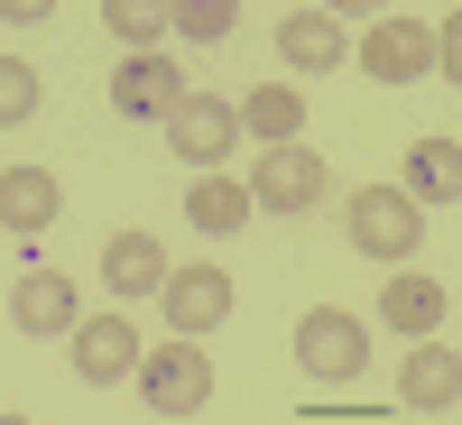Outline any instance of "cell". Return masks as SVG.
<instances>
[{
  "label": "cell",
  "mask_w": 462,
  "mask_h": 425,
  "mask_svg": "<svg viewBox=\"0 0 462 425\" xmlns=\"http://www.w3.org/2000/svg\"><path fill=\"white\" fill-rule=\"evenodd\" d=\"M65 342H74V379H93V389H111V379L139 370V324L130 315H84Z\"/></svg>",
  "instance_id": "8992f818"
},
{
  "label": "cell",
  "mask_w": 462,
  "mask_h": 425,
  "mask_svg": "<svg viewBox=\"0 0 462 425\" xmlns=\"http://www.w3.org/2000/svg\"><path fill=\"white\" fill-rule=\"evenodd\" d=\"M407 195L416 204H453L462 195V148L453 139H416L407 148Z\"/></svg>",
  "instance_id": "5bb4252c"
},
{
  "label": "cell",
  "mask_w": 462,
  "mask_h": 425,
  "mask_svg": "<svg viewBox=\"0 0 462 425\" xmlns=\"http://www.w3.org/2000/svg\"><path fill=\"white\" fill-rule=\"evenodd\" d=\"M158 278H167V250L148 231H111L102 241V287L111 296H158Z\"/></svg>",
  "instance_id": "7c38bea8"
},
{
  "label": "cell",
  "mask_w": 462,
  "mask_h": 425,
  "mask_svg": "<svg viewBox=\"0 0 462 425\" xmlns=\"http://www.w3.org/2000/svg\"><path fill=\"white\" fill-rule=\"evenodd\" d=\"M185 213H195V231H213V241H222V231H241V222H250V185H231L222 167H204V176H195V195H185Z\"/></svg>",
  "instance_id": "2e32d148"
},
{
  "label": "cell",
  "mask_w": 462,
  "mask_h": 425,
  "mask_svg": "<svg viewBox=\"0 0 462 425\" xmlns=\"http://www.w3.org/2000/svg\"><path fill=\"white\" fill-rule=\"evenodd\" d=\"M250 204H268V213H305V204H324V158L305 139H278V148H259V176H250Z\"/></svg>",
  "instance_id": "3957f363"
},
{
  "label": "cell",
  "mask_w": 462,
  "mask_h": 425,
  "mask_svg": "<svg viewBox=\"0 0 462 425\" xmlns=\"http://www.w3.org/2000/svg\"><path fill=\"white\" fill-rule=\"evenodd\" d=\"M102 19H111V37H130V47H158L167 0H102Z\"/></svg>",
  "instance_id": "ffe728a7"
},
{
  "label": "cell",
  "mask_w": 462,
  "mask_h": 425,
  "mask_svg": "<svg viewBox=\"0 0 462 425\" xmlns=\"http://www.w3.org/2000/svg\"><path fill=\"white\" fill-rule=\"evenodd\" d=\"M158 305H167L176 333H213V324L231 315V278H222V268H167V278H158Z\"/></svg>",
  "instance_id": "9c48e42d"
},
{
  "label": "cell",
  "mask_w": 462,
  "mask_h": 425,
  "mask_svg": "<svg viewBox=\"0 0 462 425\" xmlns=\"http://www.w3.org/2000/svg\"><path fill=\"white\" fill-rule=\"evenodd\" d=\"M10 315H19V333H74V324H84L65 268H28V278L10 287Z\"/></svg>",
  "instance_id": "8fae6325"
},
{
  "label": "cell",
  "mask_w": 462,
  "mask_h": 425,
  "mask_svg": "<svg viewBox=\"0 0 462 425\" xmlns=\"http://www.w3.org/2000/svg\"><path fill=\"white\" fill-rule=\"evenodd\" d=\"M37 111V65H19V56H0V130H19Z\"/></svg>",
  "instance_id": "44dd1931"
},
{
  "label": "cell",
  "mask_w": 462,
  "mask_h": 425,
  "mask_svg": "<svg viewBox=\"0 0 462 425\" xmlns=\"http://www.w3.org/2000/svg\"><path fill=\"white\" fill-rule=\"evenodd\" d=\"M278 56H287L296 74H333V65H342V28H333V10H287Z\"/></svg>",
  "instance_id": "4fadbf2b"
},
{
  "label": "cell",
  "mask_w": 462,
  "mask_h": 425,
  "mask_svg": "<svg viewBox=\"0 0 462 425\" xmlns=\"http://www.w3.org/2000/svg\"><path fill=\"white\" fill-rule=\"evenodd\" d=\"M176 102H185V74L158 47H130V65L111 74V111H130V121H167Z\"/></svg>",
  "instance_id": "ba28073f"
},
{
  "label": "cell",
  "mask_w": 462,
  "mask_h": 425,
  "mask_svg": "<svg viewBox=\"0 0 462 425\" xmlns=\"http://www.w3.org/2000/svg\"><path fill=\"white\" fill-rule=\"evenodd\" d=\"M324 10H352V19H370V10H379V0H324Z\"/></svg>",
  "instance_id": "cb8c5ba5"
},
{
  "label": "cell",
  "mask_w": 462,
  "mask_h": 425,
  "mask_svg": "<svg viewBox=\"0 0 462 425\" xmlns=\"http://www.w3.org/2000/svg\"><path fill=\"white\" fill-rule=\"evenodd\" d=\"M435 56V28H416V19H370L361 28V74L370 84H416Z\"/></svg>",
  "instance_id": "52a82bcc"
},
{
  "label": "cell",
  "mask_w": 462,
  "mask_h": 425,
  "mask_svg": "<svg viewBox=\"0 0 462 425\" xmlns=\"http://www.w3.org/2000/svg\"><path fill=\"white\" fill-rule=\"evenodd\" d=\"M130 379L148 389V416H195V407H213V361L195 352V333L158 342V352H148Z\"/></svg>",
  "instance_id": "6da1fadb"
},
{
  "label": "cell",
  "mask_w": 462,
  "mask_h": 425,
  "mask_svg": "<svg viewBox=\"0 0 462 425\" xmlns=\"http://www.w3.org/2000/svg\"><path fill=\"white\" fill-rule=\"evenodd\" d=\"M231 19H241V0H167V28H176V37H195V47L231 37Z\"/></svg>",
  "instance_id": "d6986e66"
},
{
  "label": "cell",
  "mask_w": 462,
  "mask_h": 425,
  "mask_svg": "<svg viewBox=\"0 0 462 425\" xmlns=\"http://www.w3.org/2000/svg\"><path fill=\"white\" fill-rule=\"evenodd\" d=\"M0 222L10 231H47L56 222V176L47 167H10L0 176Z\"/></svg>",
  "instance_id": "9a60e30c"
},
{
  "label": "cell",
  "mask_w": 462,
  "mask_h": 425,
  "mask_svg": "<svg viewBox=\"0 0 462 425\" xmlns=\"http://www.w3.org/2000/svg\"><path fill=\"white\" fill-rule=\"evenodd\" d=\"M398 398H407L416 416H453V398H462V361H453V342L416 333V352H407V379H398Z\"/></svg>",
  "instance_id": "30bf717a"
},
{
  "label": "cell",
  "mask_w": 462,
  "mask_h": 425,
  "mask_svg": "<svg viewBox=\"0 0 462 425\" xmlns=\"http://www.w3.org/2000/svg\"><path fill=\"white\" fill-rule=\"evenodd\" d=\"M231 139H241V111H231L222 93H195V84H185V102L167 111V148H176L185 167H222Z\"/></svg>",
  "instance_id": "277c9868"
},
{
  "label": "cell",
  "mask_w": 462,
  "mask_h": 425,
  "mask_svg": "<svg viewBox=\"0 0 462 425\" xmlns=\"http://www.w3.org/2000/svg\"><path fill=\"white\" fill-rule=\"evenodd\" d=\"M426 74H444V84H462V28H453V10H444V37H435Z\"/></svg>",
  "instance_id": "7402d4cb"
},
{
  "label": "cell",
  "mask_w": 462,
  "mask_h": 425,
  "mask_svg": "<svg viewBox=\"0 0 462 425\" xmlns=\"http://www.w3.org/2000/svg\"><path fill=\"white\" fill-rule=\"evenodd\" d=\"M47 10H56V0H0V19H19V28H37Z\"/></svg>",
  "instance_id": "603a6c76"
},
{
  "label": "cell",
  "mask_w": 462,
  "mask_h": 425,
  "mask_svg": "<svg viewBox=\"0 0 462 425\" xmlns=\"http://www.w3.org/2000/svg\"><path fill=\"white\" fill-rule=\"evenodd\" d=\"M444 305H453V296H444L435 278H398L389 296H379V315H389L398 333H435V324H444Z\"/></svg>",
  "instance_id": "ac0fdd59"
},
{
  "label": "cell",
  "mask_w": 462,
  "mask_h": 425,
  "mask_svg": "<svg viewBox=\"0 0 462 425\" xmlns=\"http://www.w3.org/2000/svg\"><path fill=\"white\" fill-rule=\"evenodd\" d=\"M352 241L370 259H407L426 241V213H416V195H398V185H361L352 195Z\"/></svg>",
  "instance_id": "5b68a950"
},
{
  "label": "cell",
  "mask_w": 462,
  "mask_h": 425,
  "mask_svg": "<svg viewBox=\"0 0 462 425\" xmlns=\"http://www.w3.org/2000/svg\"><path fill=\"white\" fill-rule=\"evenodd\" d=\"M296 370H315L324 389H342V379L370 370V324L342 315V305H315V315L296 324Z\"/></svg>",
  "instance_id": "7a4b0ae2"
},
{
  "label": "cell",
  "mask_w": 462,
  "mask_h": 425,
  "mask_svg": "<svg viewBox=\"0 0 462 425\" xmlns=\"http://www.w3.org/2000/svg\"><path fill=\"white\" fill-rule=\"evenodd\" d=\"M241 130H250V139H268V148H278V139H296V130H305L296 84H259V93L241 102Z\"/></svg>",
  "instance_id": "e0dca14e"
}]
</instances>
